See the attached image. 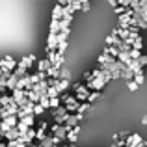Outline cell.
Returning <instances> with one entry per match:
<instances>
[{
  "label": "cell",
  "instance_id": "obj_13",
  "mask_svg": "<svg viewBox=\"0 0 147 147\" xmlns=\"http://www.w3.org/2000/svg\"><path fill=\"white\" fill-rule=\"evenodd\" d=\"M56 49H58L56 36H54V34H49V37H47V52H54Z\"/></svg>",
  "mask_w": 147,
  "mask_h": 147
},
{
  "label": "cell",
  "instance_id": "obj_11",
  "mask_svg": "<svg viewBox=\"0 0 147 147\" xmlns=\"http://www.w3.org/2000/svg\"><path fill=\"white\" fill-rule=\"evenodd\" d=\"M61 19H63V6L56 4L52 7V21H61Z\"/></svg>",
  "mask_w": 147,
  "mask_h": 147
},
{
  "label": "cell",
  "instance_id": "obj_40",
  "mask_svg": "<svg viewBox=\"0 0 147 147\" xmlns=\"http://www.w3.org/2000/svg\"><path fill=\"white\" fill-rule=\"evenodd\" d=\"M140 147H147V140H144V144H142Z\"/></svg>",
  "mask_w": 147,
  "mask_h": 147
},
{
  "label": "cell",
  "instance_id": "obj_29",
  "mask_svg": "<svg viewBox=\"0 0 147 147\" xmlns=\"http://www.w3.org/2000/svg\"><path fill=\"white\" fill-rule=\"evenodd\" d=\"M69 78H71V73H69V69L61 67V69H60V80H69Z\"/></svg>",
  "mask_w": 147,
  "mask_h": 147
},
{
  "label": "cell",
  "instance_id": "obj_14",
  "mask_svg": "<svg viewBox=\"0 0 147 147\" xmlns=\"http://www.w3.org/2000/svg\"><path fill=\"white\" fill-rule=\"evenodd\" d=\"M63 61H65V58H63V54H54V58H52V61H50V65L52 67H58V69H61L63 67Z\"/></svg>",
  "mask_w": 147,
  "mask_h": 147
},
{
  "label": "cell",
  "instance_id": "obj_1",
  "mask_svg": "<svg viewBox=\"0 0 147 147\" xmlns=\"http://www.w3.org/2000/svg\"><path fill=\"white\" fill-rule=\"evenodd\" d=\"M73 91H75V99L78 100V102H86V100H88L90 90H88V88L84 86V84L75 82V84H73Z\"/></svg>",
  "mask_w": 147,
  "mask_h": 147
},
{
  "label": "cell",
  "instance_id": "obj_7",
  "mask_svg": "<svg viewBox=\"0 0 147 147\" xmlns=\"http://www.w3.org/2000/svg\"><path fill=\"white\" fill-rule=\"evenodd\" d=\"M106 86V82H104L102 78H91V80H88V90L90 91H100L102 88Z\"/></svg>",
  "mask_w": 147,
  "mask_h": 147
},
{
  "label": "cell",
  "instance_id": "obj_10",
  "mask_svg": "<svg viewBox=\"0 0 147 147\" xmlns=\"http://www.w3.org/2000/svg\"><path fill=\"white\" fill-rule=\"evenodd\" d=\"M112 34H114V36H117L121 41H127V39H129V36H130V32L127 28H119V26H115V28L112 30Z\"/></svg>",
  "mask_w": 147,
  "mask_h": 147
},
{
  "label": "cell",
  "instance_id": "obj_23",
  "mask_svg": "<svg viewBox=\"0 0 147 147\" xmlns=\"http://www.w3.org/2000/svg\"><path fill=\"white\" fill-rule=\"evenodd\" d=\"M19 121H21L22 125H26L28 129H34V123H36V117H34V115H26V117L19 119Z\"/></svg>",
  "mask_w": 147,
  "mask_h": 147
},
{
  "label": "cell",
  "instance_id": "obj_6",
  "mask_svg": "<svg viewBox=\"0 0 147 147\" xmlns=\"http://www.w3.org/2000/svg\"><path fill=\"white\" fill-rule=\"evenodd\" d=\"M82 119H84V115H80V114H67L63 125L67 127V129H73V127H78V123L82 121Z\"/></svg>",
  "mask_w": 147,
  "mask_h": 147
},
{
  "label": "cell",
  "instance_id": "obj_19",
  "mask_svg": "<svg viewBox=\"0 0 147 147\" xmlns=\"http://www.w3.org/2000/svg\"><path fill=\"white\" fill-rule=\"evenodd\" d=\"M69 86H71V82L69 80H58V84H56V90H58V93H63L65 90H69Z\"/></svg>",
  "mask_w": 147,
  "mask_h": 147
},
{
  "label": "cell",
  "instance_id": "obj_20",
  "mask_svg": "<svg viewBox=\"0 0 147 147\" xmlns=\"http://www.w3.org/2000/svg\"><path fill=\"white\" fill-rule=\"evenodd\" d=\"M2 123H4V125H7L9 129H15V127H17V123H19V119H17V115H9V117L2 119Z\"/></svg>",
  "mask_w": 147,
  "mask_h": 147
},
{
  "label": "cell",
  "instance_id": "obj_32",
  "mask_svg": "<svg viewBox=\"0 0 147 147\" xmlns=\"http://www.w3.org/2000/svg\"><path fill=\"white\" fill-rule=\"evenodd\" d=\"M136 61H138V65H140V67H142V69H144V67H145V65H147V56H145V54H142V56H140V58H138V60H136Z\"/></svg>",
  "mask_w": 147,
  "mask_h": 147
},
{
  "label": "cell",
  "instance_id": "obj_38",
  "mask_svg": "<svg viewBox=\"0 0 147 147\" xmlns=\"http://www.w3.org/2000/svg\"><path fill=\"white\" fill-rule=\"evenodd\" d=\"M142 125H145V127H147V114L144 115V117H142Z\"/></svg>",
  "mask_w": 147,
  "mask_h": 147
},
{
  "label": "cell",
  "instance_id": "obj_28",
  "mask_svg": "<svg viewBox=\"0 0 147 147\" xmlns=\"http://www.w3.org/2000/svg\"><path fill=\"white\" fill-rule=\"evenodd\" d=\"M69 7H71V11L75 13V11H78L80 7H82V2H80V0H73V2H69Z\"/></svg>",
  "mask_w": 147,
  "mask_h": 147
},
{
  "label": "cell",
  "instance_id": "obj_34",
  "mask_svg": "<svg viewBox=\"0 0 147 147\" xmlns=\"http://www.w3.org/2000/svg\"><path fill=\"white\" fill-rule=\"evenodd\" d=\"M129 56H130V60H138V58L142 56V52H140V50H132V49H130Z\"/></svg>",
  "mask_w": 147,
  "mask_h": 147
},
{
  "label": "cell",
  "instance_id": "obj_42",
  "mask_svg": "<svg viewBox=\"0 0 147 147\" xmlns=\"http://www.w3.org/2000/svg\"><path fill=\"white\" fill-rule=\"evenodd\" d=\"M19 147H26V145H19Z\"/></svg>",
  "mask_w": 147,
  "mask_h": 147
},
{
  "label": "cell",
  "instance_id": "obj_41",
  "mask_svg": "<svg viewBox=\"0 0 147 147\" xmlns=\"http://www.w3.org/2000/svg\"><path fill=\"white\" fill-rule=\"evenodd\" d=\"M60 147H76V145H71V144H69V145H60Z\"/></svg>",
  "mask_w": 147,
  "mask_h": 147
},
{
  "label": "cell",
  "instance_id": "obj_31",
  "mask_svg": "<svg viewBox=\"0 0 147 147\" xmlns=\"http://www.w3.org/2000/svg\"><path fill=\"white\" fill-rule=\"evenodd\" d=\"M60 106H61V100H60V97L50 99V108H52V110H56V108H60Z\"/></svg>",
  "mask_w": 147,
  "mask_h": 147
},
{
  "label": "cell",
  "instance_id": "obj_12",
  "mask_svg": "<svg viewBox=\"0 0 147 147\" xmlns=\"http://www.w3.org/2000/svg\"><path fill=\"white\" fill-rule=\"evenodd\" d=\"M104 43H106V47H119V45H121L123 41L119 39L117 36H114V34H110V36H106V39H104Z\"/></svg>",
  "mask_w": 147,
  "mask_h": 147
},
{
  "label": "cell",
  "instance_id": "obj_21",
  "mask_svg": "<svg viewBox=\"0 0 147 147\" xmlns=\"http://www.w3.org/2000/svg\"><path fill=\"white\" fill-rule=\"evenodd\" d=\"M47 78L60 80V69H58V67H52V65H50V69L47 71Z\"/></svg>",
  "mask_w": 147,
  "mask_h": 147
},
{
  "label": "cell",
  "instance_id": "obj_8",
  "mask_svg": "<svg viewBox=\"0 0 147 147\" xmlns=\"http://www.w3.org/2000/svg\"><path fill=\"white\" fill-rule=\"evenodd\" d=\"M47 129H49V123L47 121H41L39 127H37V130H36V140H37V144H41V142L47 138Z\"/></svg>",
  "mask_w": 147,
  "mask_h": 147
},
{
  "label": "cell",
  "instance_id": "obj_16",
  "mask_svg": "<svg viewBox=\"0 0 147 147\" xmlns=\"http://www.w3.org/2000/svg\"><path fill=\"white\" fill-rule=\"evenodd\" d=\"M17 82H19V78L13 75V73H11V75L7 76V80H6V88H7V90H11V91H13L15 88H17Z\"/></svg>",
  "mask_w": 147,
  "mask_h": 147
},
{
  "label": "cell",
  "instance_id": "obj_37",
  "mask_svg": "<svg viewBox=\"0 0 147 147\" xmlns=\"http://www.w3.org/2000/svg\"><path fill=\"white\" fill-rule=\"evenodd\" d=\"M82 11H88L90 9V2H82V7H80Z\"/></svg>",
  "mask_w": 147,
  "mask_h": 147
},
{
  "label": "cell",
  "instance_id": "obj_3",
  "mask_svg": "<svg viewBox=\"0 0 147 147\" xmlns=\"http://www.w3.org/2000/svg\"><path fill=\"white\" fill-rule=\"evenodd\" d=\"M117 24H119V28H127V30H130L132 28V9H127V13H123V15H119L117 17Z\"/></svg>",
  "mask_w": 147,
  "mask_h": 147
},
{
  "label": "cell",
  "instance_id": "obj_17",
  "mask_svg": "<svg viewBox=\"0 0 147 147\" xmlns=\"http://www.w3.org/2000/svg\"><path fill=\"white\" fill-rule=\"evenodd\" d=\"M49 69H50V61L47 60V58L37 61V73H47Z\"/></svg>",
  "mask_w": 147,
  "mask_h": 147
},
{
  "label": "cell",
  "instance_id": "obj_5",
  "mask_svg": "<svg viewBox=\"0 0 147 147\" xmlns=\"http://www.w3.org/2000/svg\"><path fill=\"white\" fill-rule=\"evenodd\" d=\"M65 117H67V112H65L63 104H61L60 108H56V110H52V119L56 121V125H63Z\"/></svg>",
  "mask_w": 147,
  "mask_h": 147
},
{
  "label": "cell",
  "instance_id": "obj_36",
  "mask_svg": "<svg viewBox=\"0 0 147 147\" xmlns=\"http://www.w3.org/2000/svg\"><path fill=\"white\" fill-rule=\"evenodd\" d=\"M114 9H115V13H117V17H119V15H123V13H127V7H123V6H115Z\"/></svg>",
  "mask_w": 147,
  "mask_h": 147
},
{
  "label": "cell",
  "instance_id": "obj_9",
  "mask_svg": "<svg viewBox=\"0 0 147 147\" xmlns=\"http://www.w3.org/2000/svg\"><path fill=\"white\" fill-rule=\"evenodd\" d=\"M78 134H80V127H73V129L67 130V136H65V140L71 142V145H75V142L78 140Z\"/></svg>",
  "mask_w": 147,
  "mask_h": 147
},
{
  "label": "cell",
  "instance_id": "obj_15",
  "mask_svg": "<svg viewBox=\"0 0 147 147\" xmlns=\"http://www.w3.org/2000/svg\"><path fill=\"white\" fill-rule=\"evenodd\" d=\"M13 104H15V100L11 99V95H0V106L2 108H9Z\"/></svg>",
  "mask_w": 147,
  "mask_h": 147
},
{
  "label": "cell",
  "instance_id": "obj_18",
  "mask_svg": "<svg viewBox=\"0 0 147 147\" xmlns=\"http://www.w3.org/2000/svg\"><path fill=\"white\" fill-rule=\"evenodd\" d=\"M19 138V130L17 129H11V130H7L6 134H4V140L6 142H15Z\"/></svg>",
  "mask_w": 147,
  "mask_h": 147
},
{
  "label": "cell",
  "instance_id": "obj_30",
  "mask_svg": "<svg viewBox=\"0 0 147 147\" xmlns=\"http://www.w3.org/2000/svg\"><path fill=\"white\" fill-rule=\"evenodd\" d=\"M45 114V110L39 106V104H34V112H32V115L34 117H37V115H43Z\"/></svg>",
  "mask_w": 147,
  "mask_h": 147
},
{
  "label": "cell",
  "instance_id": "obj_39",
  "mask_svg": "<svg viewBox=\"0 0 147 147\" xmlns=\"http://www.w3.org/2000/svg\"><path fill=\"white\" fill-rule=\"evenodd\" d=\"M28 147H43V145H41V144H30Z\"/></svg>",
  "mask_w": 147,
  "mask_h": 147
},
{
  "label": "cell",
  "instance_id": "obj_24",
  "mask_svg": "<svg viewBox=\"0 0 147 147\" xmlns=\"http://www.w3.org/2000/svg\"><path fill=\"white\" fill-rule=\"evenodd\" d=\"M49 34H60V21H50V26H49Z\"/></svg>",
  "mask_w": 147,
  "mask_h": 147
},
{
  "label": "cell",
  "instance_id": "obj_27",
  "mask_svg": "<svg viewBox=\"0 0 147 147\" xmlns=\"http://www.w3.org/2000/svg\"><path fill=\"white\" fill-rule=\"evenodd\" d=\"M90 110H91V104H88V102H80V106H78V112H76V114L84 115L86 112H90Z\"/></svg>",
  "mask_w": 147,
  "mask_h": 147
},
{
  "label": "cell",
  "instance_id": "obj_22",
  "mask_svg": "<svg viewBox=\"0 0 147 147\" xmlns=\"http://www.w3.org/2000/svg\"><path fill=\"white\" fill-rule=\"evenodd\" d=\"M99 97H100V91H90V95H88V100H86V102L93 106V104L99 100Z\"/></svg>",
  "mask_w": 147,
  "mask_h": 147
},
{
  "label": "cell",
  "instance_id": "obj_4",
  "mask_svg": "<svg viewBox=\"0 0 147 147\" xmlns=\"http://www.w3.org/2000/svg\"><path fill=\"white\" fill-rule=\"evenodd\" d=\"M67 127L65 125H56V123H54L52 127H50V136H54V138H58V140H65V136H67Z\"/></svg>",
  "mask_w": 147,
  "mask_h": 147
},
{
  "label": "cell",
  "instance_id": "obj_26",
  "mask_svg": "<svg viewBox=\"0 0 147 147\" xmlns=\"http://www.w3.org/2000/svg\"><path fill=\"white\" fill-rule=\"evenodd\" d=\"M130 49H132V50H140V52H142V49H144V39H142V36L130 45Z\"/></svg>",
  "mask_w": 147,
  "mask_h": 147
},
{
  "label": "cell",
  "instance_id": "obj_35",
  "mask_svg": "<svg viewBox=\"0 0 147 147\" xmlns=\"http://www.w3.org/2000/svg\"><path fill=\"white\" fill-rule=\"evenodd\" d=\"M127 88H129L130 91H136V90H138V88H140V86H138V84L134 82V80H130V82H127Z\"/></svg>",
  "mask_w": 147,
  "mask_h": 147
},
{
  "label": "cell",
  "instance_id": "obj_25",
  "mask_svg": "<svg viewBox=\"0 0 147 147\" xmlns=\"http://www.w3.org/2000/svg\"><path fill=\"white\" fill-rule=\"evenodd\" d=\"M140 15H142V19L147 22V0H142L140 2Z\"/></svg>",
  "mask_w": 147,
  "mask_h": 147
},
{
  "label": "cell",
  "instance_id": "obj_2",
  "mask_svg": "<svg viewBox=\"0 0 147 147\" xmlns=\"http://www.w3.org/2000/svg\"><path fill=\"white\" fill-rule=\"evenodd\" d=\"M19 65V60H15L13 56H6L4 60H0V69L4 73H13Z\"/></svg>",
  "mask_w": 147,
  "mask_h": 147
},
{
  "label": "cell",
  "instance_id": "obj_33",
  "mask_svg": "<svg viewBox=\"0 0 147 147\" xmlns=\"http://www.w3.org/2000/svg\"><path fill=\"white\" fill-rule=\"evenodd\" d=\"M132 80L138 84V86H142V84L145 82V76H144V75H134V78H132Z\"/></svg>",
  "mask_w": 147,
  "mask_h": 147
}]
</instances>
